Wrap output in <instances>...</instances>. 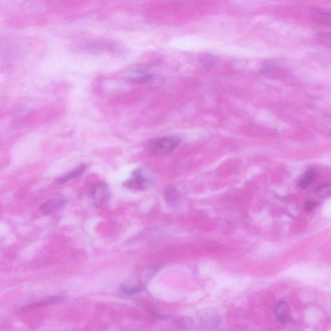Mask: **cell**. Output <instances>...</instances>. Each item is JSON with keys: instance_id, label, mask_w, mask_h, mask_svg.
<instances>
[{"instance_id": "18", "label": "cell", "mask_w": 331, "mask_h": 331, "mask_svg": "<svg viewBox=\"0 0 331 331\" xmlns=\"http://www.w3.org/2000/svg\"><path fill=\"white\" fill-rule=\"evenodd\" d=\"M317 204L316 202L312 201H307L305 203V211L306 212H310L312 211L315 208H316Z\"/></svg>"}, {"instance_id": "2", "label": "cell", "mask_w": 331, "mask_h": 331, "mask_svg": "<svg viewBox=\"0 0 331 331\" xmlns=\"http://www.w3.org/2000/svg\"><path fill=\"white\" fill-rule=\"evenodd\" d=\"M132 178L123 183V186L126 189L137 191H144L148 189L152 183L150 177L147 176L144 169L138 168L132 173Z\"/></svg>"}, {"instance_id": "4", "label": "cell", "mask_w": 331, "mask_h": 331, "mask_svg": "<svg viewBox=\"0 0 331 331\" xmlns=\"http://www.w3.org/2000/svg\"><path fill=\"white\" fill-rule=\"evenodd\" d=\"M109 197L110 191L106 185L99 184L93 189L92 198L94 199L95 207H100L105 205L108 201Z\"/></svg>"}, {"instance_id": "8", "label": "cell", "mask_w": 331, "mask_h": 331, "mask_svg": "<svg viewBox=\"0 0 331 331\" xmlns=\"http://www.w3.org/2000/svg\"><path fill=\"white\" fill-rule=\"evenodd\" d=\"M87 168L86 165H82L76 167L74 169L69 172L66 173V174L62 175V176L58 177L57 182L60 185L68 182V181H71L72 179L78 178L84 173L85 170Z\"/></svg>"}, {"instance_id": "9", "label": "cell", "mask_w": 331, "mask_h": 331, "mask_svg": "<svg viewBox=\"0 0 331 331\" xmlns=\"http://www.w3.org/2000/svg\"><path fill=\"white\" fill-rule=\"evenodd\" d=\"M220 321H221V317L217 312H213V310H210V312L207 311L201 316V324L206 327L213 328V327L217 326Z\"/></svg>"}, {"instance_id": "14", "label": "cell", "mask_w": 331, "mask_h": 331, "mask_svg": "<svg viewBox=\"0 0 331 331\" xmlns=\"http://www.w3.org/2000/svg\"><path fill=\"white\" fill-rule=\"evenodd\" d=\"M315 178H316V173H315L314 171L313 170H308L306 173V175H305L302 181H301V187L304 189H307L310 184L313 182Z\"/></svg>"}, {"instance_id": "7", "label": "cell", "mask_w": 331, "mask_h": 331, "mask_svg": "<svg viewBox=\"0 0 331 331\" xmlns=\"http://www.w3.org/2000/svg\"><path fill=\"white\" fill-rule=\"evenodd\" d=\"M288 313H289V307H288L287 303L284 301H281L276 305L274 308V314L280 323L286 324L288 322Z\"/></svg>"}, {"instance_id": "15", "label": "cell", "mask_w": 331, "mask_h": 331, "mask_svg": "<svg viewBox=\"0 0 331 331\" xmlns=\"http://www.w3.org/2000/svg\"><path fill=\"white\" fill-rule=\"evenodd\" d=\"M120 289L124 294H128V295H133V294H137L142 291L143 286L141 285L132 286L126 285V284H122V285L120 286Z\"/></svg>"}, {"instance_id": "10", "label": "cell", "mask_w": 331, "mask_h": 331, "mask_svg": "<svg viewBox=\"0 0 331 331\" xmlns=\"http://www.w3.org/2000/svg\"><path fill=\"white\" fill-rule=\"evenodd\" d=\"M152 75L144 70H137L127 78V80L132 84H144V83L151 81Z\"/></svg>"}, {"instance_id": "1", "label": "cell", "mask_w": 331, "mask_h": 331, "mask_svg": "<svg viewBox=\"0 0 331 331\" xmlns=\"http://www.w3.org/2000/svg\"><path fill=\"white\" fill-rule=\"evenodd\" d=\"M180 143L181 139L178 136L171 135L153 139L149 141L147 146L151 152L157 155H165L172 152Z\"/></svg>"}, {"instance_id": "6", "label": "cell", "mask_w": 331, "mask_h": 331, "mask_svg": "<svg viewBox=\"0 0 331 331\" xmlns=\"http://www.w3.org/2000/svg\"><path fill=\"white\" fill-rule=\"evenodd\" d=\"M64 300V298L62 296H50V297L38 301V302L34 303L33 304L25 307L23 308V310L35 309L36 308L48 306L50 305L59 304V303L63 302Z\"/></svg>"}, {"instance_id": "5", "label": "cell", "mask_w": 331, "mask_h": 331, "mask_svg": "<svg viewBox=\"0 0 331 331\" xmlns=\"http://www.w3.org/2000/svg\"><path fill=\"white\" fill-rule=\"evenodd\" d=\"M261 72L266 76H273L274 78L282 76L284 72V69L277 64L270 61H266L262 64Z\"/></svg>"}, {"instance_id": "11", "label": "cell", "mask_w": 331, "mask_h": 331, "mask_svg": "<svg viewBox=\"0 0 331 331\" xmlns=\"http://www.w3.org/2000/svg\"><path fill=\"white\" fill-rule=\"evenodd\" d=\"M166 201L172 207L178 205L180 195L179 191L175 187H168L166 189L165 193Z\"/></svg>"}, {"instance_id": "13", "label": "cell", "mask_w": 331, "mask_h": 331, "mask_svg": "<svg viewBox=\"0 0 331 331\" xmlns=\"http://www.w3.org/2000/svg\"><path fill=\"white\" fill-rule=\"evenodd\" d=\"M200 62H201V65L205 68H211L215 65L216 62H217V58L213 54H207L201 56Z\"/></svg>"}, {"instance_id": "3", "label": "cell", "mask_w": 331, "mask_h": 331, "mask_svg": "<svg viewBox=\"0 0 331 331\" xmlns=\"http://www.w3.org/2000/svg\"><path fill=\"white\" fill-rule=\"evenodd\" d=\"M67 204V200L62 197L52 199L40 206V213L44 215H50L63 209Z\"/></svg>"}, {"instance_id": "19", "label": "cell", "mask_w": 331, "mask_h": 331, "mask_svg": "<svg viewBox=\"0 0 331 331\" xmlns=\"http://www.w3.org/2000/svg\"><path fill=\"white\" fill-rule=\"evenodd\" d=\"M179 323V325L183 327H189L191 326V321L189 320V318H184L177 321Z\"/></svg>"}, {"instance_id": "16", "label": "cell", "mask_w": 331, "mask_h": 331, "mask_svg": "<svg viewBox=\"0 0 331 331\" xmlns=\"http://www.w3.org/2000/svg\"><path fill=\"white\" fill-rule=\"evenodd\" d=\"M331 191V187L328 184H324V185L320 186L317 188L315 190V193L320 197L326 196V195L330 194Z\"/></svg>"}, {"instance_id": "12", "label": "cell", "mask_w": 331, "mask_h": 331, "mask_svg": "<svg viewBox=\"0 0 331 331\" xmlns=\"http://www.w3.org/2000/svg\"><path fill=\"white\" fill-rule=\"evenodd\" d=\"M314 20L319 23L326 26H330L331 22V16L330 12L324 11V10L315 9L313 12Z\"/></svg>"}, {"instance_id": "17", "label": "cell", "mask_w": 331, "mask_h": 331, "mask_svg": "<svg viewBox=\"0 0 331 331\" xmlns=\"http://www.w3.org/2000/svg\"><path fill=\"white\" fill-rule=\"evenodd\" d=\"M315 37L324 45L330 46L331 44L330 33H317L315 34Z\"/></svg>"}]
</instances>
